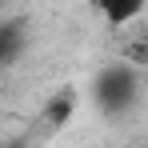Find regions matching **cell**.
Instances as JSON below:
<instances>
[{"label": "cell", "instance_id": "obj_2", "mask_svg": "<svg viewBox=\"0 0 148 148\" xmlns=\"http://www.w3.org/2000/svg\"><path fill=\"white\" fill-rule=\"evenodd\" d=\"M72 108H76V96H72V92H64L60 100H52V104H48V112H44V124H48V128H60V124L72 116Z\"/></svg>", "mask_w": 148, "mask_h": 148}, {"label": "cell", "instance_id": "obj_3", "mask_svg": "<svg viewBox=\"0 0 148 148\" xmlns=\"http://www.w3.org/2000/svg\"><path fill=\"white\" fill-rule=\"evenodd\" d=\"M140 12H144L140 4H128V8H104V20H108V24H128V20H136Z\"/></svg>", "mask_w": 148, "mask_h": 148}, {"label": "cell", "instance_id": "obj_5", "mask_svg": "<svg viewBox=\"0 0 148 148\" xmlns=\"http://www.w3.org/2000/svg\"><path fill=\"white\" fill-rule=\"evenodd\" d=\"M12 44H16V32H12V28H4V24H0V60H4V56L12 52Z\"/></svg>", "mask_w": 148, "mask_h": 148}, {"label": "cell", "instance_id": "obj_1", "mask_svg": "<svg viewBox=\"0 0 148 148\" xmlns=\"http://www.w3.org/2000/svg\"><path fill=\"white\" fill-rule=\"evenodd\" d=\"M136 68L132 64H108L92 84V100H96L100 112H124L132 100H136Z\"/></svg>", "mask_w": 148, "mask_h": 148}, {"label": "cell", "instance_id": "obj_4", "mask_svg": "<svg viewBox=\"0 0 148 148\" xmlns=\"http://www.w3.org/2000/svg\"><path fill=\"white\" fill-rule=\"evenodd\" d=\"M124 64H148V44H132L124 52Z\"/></svg>", "mask_w": 148, "mask_h": 148}]
</instances>
